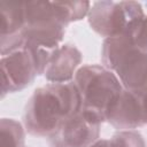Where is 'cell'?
<instances>
[{
  "label": "cell",
  "mask_w": 147,
  "mask_h": 147,
  "mask_svg": "<svg viewBox=\"0 0 147 147\" xmlns=\"http://www.w3.org/2000/svg\"><path fill=\"white\" fill-rule=\"evenodd\" d=\"M80 110V95L74 82L51 83L38 88L26 108L25 123L32 134L53 136L60 125Z\"/></svg>",
  "instance_id": "obj_1"
},
{
  "label": "cell",
  "mask_w": 147,
  "mask_h": 147,
  "mask_svg": "<svg viewBox=\"0 0 147 147\" xmlns=\"http://www.w3.org/2000/svg\"><path fill=\"white\" fill-rule=\"evenodd\" d=\"M75 84L80 95V111L98 124L109 118L123 93L117 76L100 65L83 67L75 77Z\"/></svg>",
  "instance_id": "obj_2"
},
{
  "label": "cell",
  "mask_w": 147,
  "mask_h": 147,
  "mask_svg": "<svg viewBox=\"0 0 147 147\" xmlns=\"http://www.w3.org/2000/svg\"><path fill=\"white\" fill-rule=\"evenodd\" d=\"M103 60L129 90L147 86V52L138 47L127 34L109 38L103 45Z\"/></svg>",
  "instance_id": "obj_3"
},
{
  "label": "cell",
  "mask_w": 147,
  "mask_h": 147,
  "mask_svg": "<svg viewBox=\"0 0 147 147\" xmlns=\"http://www.w3.org/2000/svg\"><path fill=\"white\" fill-rule=\"evenodd\" d=\"M91 25L109 38L126 34L142 17L134 2H99L91 10Z\"/></svg>",
  "instance_id": "obj_4"
},
{
  "label": "cell",
  "mask_w": 147,
  "mask_h": 147,
  "mask_svg": "<svg viewBox=\"0 0 147 147\" xmlns=\"http://www.w3.org/2000/svg\"><path fill=\"white\" fill-rule=\"evenodd\" d=\"M99 134V124L79 110L65 119L53 137L54 147H90Z\"/></svg>",
  "instance_id": "obj_5"
},
{
  "label": "cell",
  "mask_w": 147,
  "mask_h": 147,
  "mask_svg": "<svg viewBox=\"0 0 147 147\" xmlns=\"http://www.w3.org/2000/svg\"><path fill=\"white\" fill-rule=\"evenodd\" d=\"M80 63V53L71 45L57 48L45 68L46 77L53 83H64L72 78Z\"/></svg>",
  "instance_id": "obj_6"
},
{
  "label": "cell",
  "mask_w": 147,
  "mask_h": 147,
  "mask_svg": "<svg viewBox=\"0 0 147 147\" xmlns=\"http://www.w3.org/2000/svg\"><path fill=\"white\" fill-rule=\"evenodd\" d=\"M23 129L13 119H2L1 141L2 147H21L23 144Z\"/></svg>",
  "instance_id": "obj_7"
},
{
  "label": "cell",
  "mask_w": 147,
  "mask_h": 147,
  "mask_svg": "<svg viewBox=\"0 0 147 147\" xmlns=\"http://www.w3.org/2000/svg\"><path fill=\"white\" fill-rule=\"evenodd\" d=\"M109 147H144V141L139 134L132 132H121L108 140Z\"/></svg>",
  "instance_id": "obj_8"
},
{
  "label": "cell",
  "mask_w": 147,
  "mask_h": 147,
  "mask_svg": "<svg viewBox=\"0 0 147 147\" xmlns=\"http://www.w3.org/2000/svg\"><path fill=\"white\" fill-rule=\"evenodd\" d=\"M126 34L138 47L147 52V17H141Z\"/></svg>",
  "instance_id": "obj_9"
},
{
  "label": "cell",
  "mask_w": 147,
  "mask_h": 147,
  "mask_svg": "<svg viewBox=\"0 0 147 147\" xmlns=\"http://www.w3.org/2000/svg\"><path fill=\"white\" fill-rule=\"evenodd\" d=\"M136 91H137V95H138L139 103H140L142 124H147V86L136 90Z\"/></svg>",
  "instance_id": "obj_10"
},
{
  "label": "cell",
  "mask_w": 147,
  "mask_h": 147,
  "mask_svg": "<svg viewBox=\"0 0 147 147\" xmlns=\"http://www.w3.org/2000/svg\"><path fill=\"white\" fill-rule=\"evenodd\" d=\"M91 147H109V146H108V141H102V142H99V144L93 145Z\"/></svg>",
  "instance_id": "obj_11"
}]
</instances>
